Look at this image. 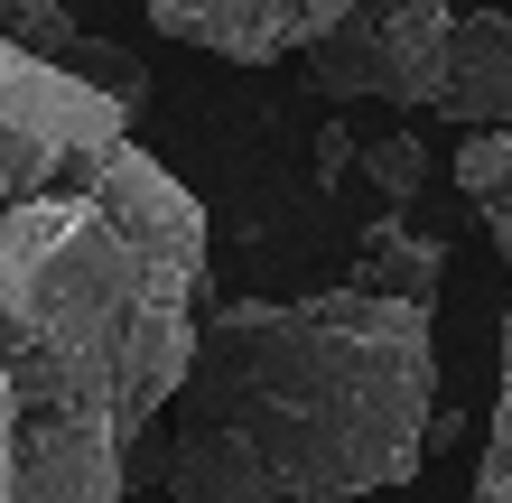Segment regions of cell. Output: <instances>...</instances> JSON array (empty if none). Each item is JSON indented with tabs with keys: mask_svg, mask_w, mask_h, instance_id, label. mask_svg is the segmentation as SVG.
Here are the masks:
<instances>
[{
	"mask_svg": "<svg viewBox=\"0 0 512 503\" xmlns=\"http://www.w3.org/2000/svg\"><path fill=\"white\" fill-rule=\"evenodd\" d=\"M475 503H512V317H503V392L485 420V457H475Z\"/></svg>",
	"mask_w": 512,
	"mask_h": 503,
	"instance_id": "8",
	"label": "cell"
},
{
	"mask_svg": "<svg viewBox=\"0 0 512 503\" xmlns=\"http://www.w3.org/2000/svg\"><path fill=\"white\" fill-rule=\"evenodd\" d=\"M485 233H494V252H503V261H512V187H503V196H494V205H485Z\"/></svg>",
	"mask_w": 512,
	"mask_h": 503,
	"instance_id": "12",
	"label": "cell"
},
{
	"mask_svg": "<svg viewBox=\"0 0 512 503\" xmlns=\"http://www.w3.org/2000/svg\"><path fill=\"white\" fill-rule=\"evenodd\" d=\"M438 112L457 131H512V19L503 10L457 19V56H447Z\"/></svg>",
	"mask_w": 512,
	"mask_h": 503,
	"instance_id": "6",
	"label": "cell"
},
{
	"mask_svg": "<svg viewBox=\"0 0 512 503\" xmlns=\"http://www.w3.org/2000/svg\"><path fill=\"white\" fill-rule=\"evenodd\" d=\"M438 336L419 299H215L168 410V503H364L429 466Z\"/></svg>",
	"mask_w": 512,
	"mask_h": 503,
	"instance_id": "2",
	"label": "cell"
},
{
	"mask_svg": "<svg viewBox=\"0 0 512 503\" xmlns=\"http://www.w3.org/2000/svg\"><path fill=\"white\" fill-rule=\"evenodd\" d=\"M447 177H457V196L494 205V196L512 187V131H466L457 150H447Z\"/></svg>",
	"mask_w": 512,
	"mask_h": 503,
	"instance_id": "9",
	"label": "cell"
},
{
	"mask_svg": "<svg viewBox=\"0 0 512 503\" xmlns=\"http://www.w3.org/2000/svg\"><path fill=\"white\" fill-rule=\"evenodd\" d=\"M0 38L10 47H28V56H47V66H66V75H84V84H103L112 103H149V66L131 47H112V38H94V28H75L66 19V0H0Z\"/></svg>",
	"mask_w": 512,
	"mask_h": 503,
	"instance_id": "5",
	"label": "cell"
},
{
	"mask_svg": "<svg viewBox=\"0 0 512 503\" xmlns=\"http://www.w3.org/2000/svg\"><path fill=\"white\" fill-rule=\"evenodd\" d=\"M345 150H354L345 131H326V140H317V187H336V177H345Z\"/></svg>",
	"mask_w": 512,
	"mask_h": 503,
	"instance_id": "11",
	"label": "cell"
},
{
	"mask_svg": "<svg viewBox=\"0 0 512 503\" xmlns=\"http://www.w3.org/2000/svg\"><path fill=\"white\" fill-rule=\"evenodd\" d=\"M140 112L0 38V503H131L205 327V205Z\"/></svg>",
	"mask_w": 512,
	"mask_h": 503,
	"instance_id": "1",
	"label": "cell"
},
{
	"mask_svg": "<svg viewBox=\"0 0 512 503\" xmlns=\"http://www.w3.org/2000/svg\"><path fill=\"white\" fill-rule=\"evenodd\" d=\"M438 280H447V243H429V233L401 224V215L364 224L354 271H345V289H373V299H419V308L438 299Z\"/></svg>",
	"mask_w": 512,
	"mask_h": 503,
	"instance_id": "7",
	"label": "cell"
},
{
	"mask_svg": "<svg viewBox=\"0 0 512 503\" xmlns=\"http://www.w3.org/2000/svg\"><path fill=\"white\" fill-rule=\"evenodd\" d=\"M354 168H364L373 187L391 196V215H401V205H410L419 187H429V150H419L410 131H391V140H373V150H354Z\"/></svg>",
	"mask_w": 512,
	"mask_h": 503,
	"instance_id": "10",
	"label": "cell"
},
{
	"mask_svg": "<svg viewBox=\"0 0 512 503\" xmlns=\"http://www.w3.org/2000/svg\"><path fill=\"white\" fill-rule=\"evenodd\" d=\"M149 28H168L177 47H205L224 66H289L336 28L354 0H140Z\"/></svg>",
	"mask_w": 512,
	"mask_h": 503,
	"instance_id": "4",
	"label": "cell"
},
{
	"mask_svg": "<svg viewBox=\"0 0 512 503\" xmlns=\"http://www.w3.org/2000/svg\"><path fill=\"white\" fill-rule=\"evenodd\" d=\"M447 56H457V10H447V0H354V10L308 47V84L326 103L438 112Z\"/></svg>",
	"mask_w": 512,
	"mask_h": 503,
	"instance_id": "3",
	"label": "cell"
}]
</instances>
